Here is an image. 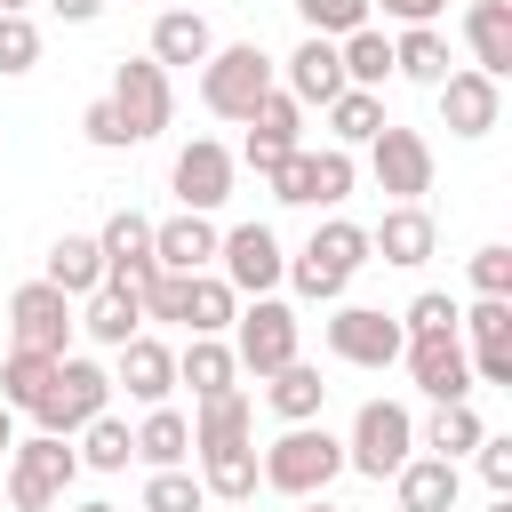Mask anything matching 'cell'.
I'll list each match as a JSON object with an SVG mask.
<instances>
[{"instance_id": "obj_16", "label": "cell", "mask_w": 512, "mask_h": 512, "mask_svg": "<svg viewBox=\"0 0 512 512\" xmlns=\"http://www.w3.org/2000/svg\"><path fill=\"white\" fill-rule=\"evenodd\" d=\"M432 96H440L448 136H488V128L504 120V80H488V72H472V64H464V72H448Z\"/></svg>"}, {"instance_id": "obj_15", "label": "cell", "mask_w": 512, "mask_h": 512, "mask_svg": "<svg viewBox=\"0 0 512 512\" xmlns=\"http://www.w3.org/2000/svg\"><path fill=\"white\" fill-rule=\"evenodd\" d=\"M408 376L424 400H472V360H464V336H408L400 344Z\"/></svg>"}, {"instance_id": "obj_33", "label": "cell", "mask_w": 512, "mask_h": 512, "mask_svg": "<svg viewBox=\"0 0 512 512\" xmlns=\"http://www.w3.org/2000/svg\"><path fill=\"white\" fill-rule=\"evenodd\" d=\"M480 416H472V400H432V424L416 432V448H432V456H472L480 448Z\"/></svg>"}, {"instance_id": "obj_36", "label": "cell", "mask_w": 512, "mask_h": 512, "mask_svg": "<svg viewBox=\"0 0 512 512\" xmlns=\"http://www.w3.org/2000/svg\"><path fill=\"white\" fill-rule=\"evenodd\" d=\"M336 64H344V88H384V72H392V40H384L376 24H360V32L336 40Z\"/></svg>"}, {"instance_id": "obj_35", "label": "cell", "mask_w": 512, "mask_h": 512, "mask_svg": "<svg viewBox=\"0 0 512 512\" xmlns=\"http://www.w3.org/2000/svg\"><path fill=\"white\" fill-rule=\"evenodd\" d=\"M136 456L160 472V464H184L192 456V416H176L168 400L160 408H144V424H136Z\"/></svg>"}, {"instance_id": "obj_10", "label": "cell", "mask_w": 512, "mask_h": 512, "mask_svg": "<svg viewBox=\"0 0 512 512\" xmlns=\"http://www.w3.org/2000/svg\"><path fill=\"white\" fill-rule=\"evenodd\" d=\"M8 328H16V344H24V352H48V360H64V352H72V328H80V312H72V296H64L56 280H24V288L8 296Z\"/></svg>"}, {"instance_id": "obj_47", "label": "cell", "mask_w": 512, "mask_h": 512, "mask_svg": "<svg viewBox=\"0 0 512 512\" xmlns=\"http://www.w3.org/2000/svg\"><path fill=\"white\" fill-rule=\"evenodd\" d=\"M368 8H384L392 24H440V8H448V0H368Z\"/></svg>"}, {"instance_id": "obj_14", "label": "cell", "mask_w": 512, "mask_h": 512, "mask_svg": "<svg viewBox=\"0 0 512 512\" xmlns=\"http://www.w3.org/2000/svg\"><path fill=\"white\" fill-rule=\"evenodd\" d=\"M232 168H240V160H232L216 136H192V144L176 152V176H168V184H176V200H184V208L216 216V208L232 200Z\"/></svg>"}, {"instance_id": "obj_29", "label": "cell", "mask_w": 512, "mask_h": 512, "mask_svg": "<svg viewBox=\"0 0 512 512\" xmlns=\"http://www.w3.org/2000/svg\"><path fill=\"white\" fill-rule=\"evenodd\" d=\"M232 376H240V360H232V344H224V336H192V344L176 352V384H192V400L232 392Z\"/></svg>"}, {"instance_id": "obj_43", "label": "cell", "mask_w": 512, "mask_h": 512, "mask_svg": "<svg viewBox=\"0 0 512 512\" xmlns=\"http://www.w3.org/2000/svg\"><path fill=\"white\" fill-rule=\"evenodd\" d=\"M456 312H464L456 296H440V288H424V296H416V304L400 312V328H408V336H456Z\"/></svg>"}, {"instance_id": "obj_2", "label": "cell", "mask_w": 512, "mask_h": 512, "mask_svg": "<svg viewBox=\"0 0 512 512\" xmlns=\"http://www.w3.org/2000/svg\"><path fill=\"white\" fill-rule=\"evenodd\" d=\"M256 464H264V488L272 496H296L304 504V496H328V480L344 472V440L328 424H288Z\"/></svg>"}, {"instance_id": "obj_12", "label": "cell", "mask_w": 512, "mask_h": 512, "mask_svg": "<svg viewBox=\"0 0 512 512\" xmlns=\"http://www.w3.org/2000/svg\"><path fill=\"white\" fill-rule=\"evenodd\" d=\"M368 176H376V192H392V200H424V192H432V144H424L416 128L384 120V128L368 136Z\"/></svg>"}, {"instance_id": "obj_52", "label": "cell", "mask_w": 512, "mask_h": 512, "mask_svg": "<svg viewBox=\"0 0 512 512\" xmlns=\"http://www.w3.org/2000/svg\"><path fill=\"white\" fill-rule=\"evenodd\" d=\"M304 512H336V504H328V496H304Z\"/></svg>"}, {"instance_id": "obj_5", "label": "cell", "mask_w": 512, "mask_h": 512, "mask_svg": "<svg viewBox=\"0 0 512 512\" xmlns=\"http://www.w3.org/2000/svg\"><path fill=\"white\" fill-rule=\"evenodd\" d=\"M272 72H280V64H272L256 40L208 48V64H200V104H208L216 120H248V112H256V96H264V88H280Z\"/></svg>"}, {"instance_id": "obj_44", "label": "cell", "mask_w": 512, "mask_h": 512, "mask_svg": "<svg viewBox=\"0 0 512 512\" xmlns=\"http://www.w3.org/2000/svg\"><path fill=\"white\" fill-rule=\"evenodd\" d=\"M472 288H480V296H512V248H504V240H488V248L472 256Z\"/></svg>"}, {"instance_id": "obj_26", "label": "cell", "mask_w": 512, "mask_h": 512, "mask_svg": "<svg viewBox=\"0 0 512 512\" xmlns=\"http://www.w3.org/2000/svg\"><path fill=\"white\" fill-rule=\"evenodd\" d=\"M80 328H88V344H104V352H120L136 328H144V304H136V288H88V304H80Z\"/></svg>"}, {"instance_id": "obj_25", "label": "cell", "mask_w": 512, "mask_h": 512, "mask_svg": "<svg viewBox=\"0 0 512 512\" xmlns=\"http://www.w3.org/2000/svg\"><path fill=\"white\" fill-rule=\"evenodd\" d=\"M208 48H216V32H208V16L200 8H160L152 16V64H208Z\"/></svg>"}, {"instance_id": "obj_48", "label": "cell", "mask_w": 512, "mask_h": 512, "mask_svg": "<svg viewBox=\"0 0 512 512\" xmlns=\"http://www.w3.org/2000/svg\"><path fill=\"white\" fill-rule=\"evenodd\" d=\"M48 8H56L64 24H96V16H104V0H48Z\"/></svg>"}, {"instance_id": "obj_6", "label": "cell", "mask_w": 512, "mask_h": 512, "mask_svg": "<svg viewBox=\"0 0 512 512\" xmlns=\"http://www.w3.org/2000/svg\"><path fill=\"white\" fill-rule=\"evenodd\" d=\"M408 456H416V416H408L400 400H360L352 440H344V464H352L360 480H392Z\"/></svg>"}, {"instance_id": "obj_13", "label": "cell", "mask_w": 512, "mask_h": 512, "mask_svg": "<svg viewBox=\"0 0 512 512\" xmlns=\"http://www.w3.org/2000/svg\"><path fill=\"white\" fill-rule=\"evenodd\" d=\"M216 264H224L232 296H272V288H280V272H288V256H280L272 224H232V232L216 240Z\"/></svg>"}, {"instance_id": "obj_45", "label": "cell", "mask_w": 512, "mask_h": 512, "mask_svg": "<svg viewBox=\"0 0 512 512\" xmlns=\"http://www.w3.org/2000/svg\"><path fill=\"white\" fill-rule=\"evenodd\" d=\"M80 128H88V144H96V152H120V144H128V120L112 112V96H96V104L80 112Z\"/></svg>"}, {"instance_id": "obj_39", "label": "cell", "mask_w": 512, "mask_h": 512, "mask_svg": "<svg viewBox=\"0 0 512 512\" xmlns=\"http://www.w3.org/2000/svg\"><path fill=\"white\" fill-rule=\"evenodd\" d=\"M48 368H56L48 352H24V344H16V352L0 360V400H8V408H32L40 384H48Z\"/></svg>"}, {"instance_id": "obj_3", "label": "cell", "mask_w": 512, "mask_h": 512, "mask_svg": "<svg viewBox=\"0 0 512 512\" xmlns=\"http://www.w3.org/2000/svg\"><path fill=\"white\" fill-rule=\"evenodd\" d=\"M104 408H112V368H96L88 352H64L24 416H32L40 432H64V440H72V432H80L88 416H104Z\"/></svg>"}, {"instance_id": "obj_31", "label": "cell", "mask_w": 512, "mask_h": 512, "mask_svg": "<svg viewBox=\"0 0 512 512\" xmlns=\"http://www.w3.org/2000/svg\"><path fill=\"white\" fill-rule=\"evenodd\" d=\"M248 432H256V400L240 384L200 400V416H192V448H224V440H248Z\"/></svg>"}, {"instance_id": "obj_24", "label": "cell", "mask_w": 512, "mask_h": 512, "mask_svg": "<svg viewBox=\"0 0 512 512\" xmlns=\"http://www.w3.org/2000/svg\"><path fill=\"white\" fill-rule=\"evenodd\" d=\"M464 40H472V72L504 80L512 72V0H472L464 8Z\"/></svg>"}, {"instance_id": "obj_41", "label": "cell", "mask_w": 512, "mask_h": 512, "mask_svg": "<svg viewBox=\"0 0 512 512\" xmlns=\"http://www.w3.org/2000/svg\"><path fill=\"white\" fill-rule=\"evenodd\" d=\"M456 336H472V344H512V296H480L472 312H456Z\"/></svg>"}, {"instance_id": "obj_18", "label": "cell", "mask_w": 512, "mask_h": 512, "mask_svg": "<svg viewBox=\"0 0 512 512\" xmlns=\"http://www.w3.org/2000/svg\"><path fill=\"white\" fill-rule=\"evenodd\" d=\"M432 216H424V200H392L376 224H368V256H384V264H400V272H416L424 256H432Z\"/></svg>"}, {"instance_id": "obj_40", "label": "cell", "mask_w": 512, "mask_h": 512, "mask_svg": "<svg viewBox=\"0 0 512 512\" xmlns=\"http://www.w3.org/2000/svg\"><path fill=\"white\" fill-rule=\"evenodd\" d=\"M296 16H304V32L344 40V32H360V24H368V0H296Z\"/></svg>"}, {"instance_id": "obj_1", "label": "cell", "mask_w": 512, "mask_h": 512, "mask_svg": "<svg viewBox=\"0 0 512 512\" xmlns=\"http://www.w3.org/2000/svg\"><path fill=\"white\" fill-rule=\"evenodd\" d=\"M368 264V224H344V216H328L296 256H288V288L304 296V304H344V288H352V272Z\"/></svg>"}, {"instance_id": "obj_46", "label": "cell", "mask_w": 512, "mask_h": 512, "mask_svg": "<svg viewBox=\"0 0 512 512\" xmlns=\"http://www.w3.org/2000/svg\"><path fill=\"white\" fill-rule=\"evenodd\" d=\"M472 456H480V480L504 496V488H512V432H480V448H472Z\"/></svg>"}, {"instance_id": "obj_51", "label": "cell", "mask_w": 512, "mask_h": 512, "mask_svg": "<svg viewBox=\"0 0 512 512\" xmlns=\"http://www.w3.org/2000/svg\"><path fill=\"white\" fill-rule=\"evenodd\" d=\"M24 8H32V0H0V16H24Z\"/></svg>"}, {"instance_id": "obj_27", "label": "cell", "mask_w": 512, "mask_h": 512, "mask_svg": "<svg viewBox=\"0 0 512 512\" xmlns=\"http://www.w3.org/2000/svg\"><path fill=\"white\" fill-rule=\"evenodd\" d=\"M264 408H272L280 424H312V416L328 408V384H320V368H312V360H288V368H272V376H264Z\"/></svg>"}, {"instance_id": "obj_42", "label": "cell", "mask_w": 512, "mask_h": 512, "mask_svg": "<svg viewBox=\"0 0 512 512\" xmlns=\"http://www.w3.org/2000/svg\"><path fill=\"white\" fill-rule=\"evenodd\" d=\"M32 64H40V24L32 16H0V80H16Z\"/></svg>"}, {"instance_id": "obj_8", "label": "cell", "mask_w": 512, "mask_h": 512, "mask_svg": "<svg viewBox=\"0 0 512 512\" xmlns=\"http://www.w3.org/2000/svg\"><path fill=\"white\" fill-rule=\"evenodd\" d=\"M112 112L128 120V144L160 136V128H168V112H176L168 64H152V56H120V64H112Z\"/></svg>"}, {"instance_id": "obj_9", "label": "cell", "mask_w": 512, "mask_h": 512, "mask_svg": "<svg viewBox=\"0 0 512 512\" xmlns=\"http://www.w3.org/2000/svg\"><path fill=\"white\" fill-rule=\"evenodd\" d=\"M264 184H272V200H288V208H336V200L352 192V152H344V144H328V152H304V144H296Z\"/></svg>"}, {"instance_id": "obj_37", "label": "cell", "mask_w": 512, "mask_h": 512, "mask_svg": "<svg viewBox=\"0 0 512 512\" xmlns=\"http://www.w3.org/2000/svg\"><path fill=\"white\" fill-rule=\"evenodd\" d=\"M320 112H328V136H336L344 152H352V144H368V136L384 128V96H376V88H344V96H328Z\"/></svg>"}, {"instance_id": "obj_38", "label": "cell", "mask_w": 512, "mask_h": 512, "mask_svg": "<svg viewBox=\"0 0 512 512\" xmlns=\"http://www.w3.org/2000/svg\"><path fill=\"white\" fill-rule=\"evenodd\" d=\"M144 512H208V488H200V472H184V464H160V472L144 480Z\"/></svg>"}, {"instance_id": "obj_49", "label": "cell", "mask_w": 512, "mask_h": 512, "mask_svg": "<svg viewBox=\"0 0 512 512\" xmlns=\"http://www.w3.org/2000/svg\"><path fill=\"white\" fill-rule=\"evenodd\" d=\"M8 448H16V408L0 400V456H8Z\"/></svg>"}, {"instance_id": "obj_53", "label": "cell", "mask_w": 512, "mask_h": 512, "mask_svg": "<svg viewBox=\"0 0 512 512\" xmlns=\"http://www.w3.org/2000/svg\"><path fill=\"white\" fill-rule=\"evenodd\" d=\"M488 512H512V488H504V496H496V504H488Z\"/></svg>"}, {"instance_id": "obj_34", "label": "cell", "mask_w": 512, "mask_h": 512, "mask_svg": "<svg viewBox=\"0 0 512 512\" xmlns=\"http://www.w3.org/2000/svg\"><path fill=\"white\" fill-rule=\"evenodd\" d=\"M72 440H80V472H128V456H136V432H128L112 408H104V416H88Z\"/></svg>"}, {"instance_id": "obj_30", "label": "cell", "mask_w": 512, "mask_h": 512, "mask_svg": "<svg viewBox=\"0 0 512 512\" xmlns=\"http://www.w3.org/2000/svg\"><path fill=\"white\" fill-rule=\"evenodd\" d=\"M392 72L440 88V80L456 72V64H448V32H440V24H400V40H392Z\"/></svg>"}, {"instance_id": "obj_50", "label": "cell", "mask_w": 512, "mask_h": 512, "mask_svg": "<svg viewBox=\"0 0 512 512\" xmlns=\"http://www.w3.org/2000/svg\"><path fill=\"white\" fill-rule=\"evenodd\" d=\"M72 512H120V504H104V496H88V504H72Z\"/></svg>"}, {"instance_id": "obj_17", "label": "cell", "mask_w": 512, "mask_h": 512, "mask_svg": "<svg viewBox=\"0 0 512 512\" xmlns=\"http://www.w3.org/2000/svg\"><path fill=\"white\" fill-rule=\"evenodd\" d=\"M96 248H104V280L112 288H144L160 272L152 264V216H136V208H112L104 232H96Z\"/></svg>"}, {"instance_id": "obj_23", "label": "cell", "mask_w": 512, "mask_h": 512, "mask_svg": "<svg viewBox=\"0 0 512 512\" xmlns=\"http://www.w3.org/2000/svg\"><path fill=\"white\" fill-rule=\"evenodd\" d=\"M280 72H288L280 88H288L296 104H328V96H344V64H336V40H320V32H304V40H296V56H288Z\"/></svg>"}, {"instance_id": "obj_11", "label": "cell", "mask_w": 512, "mask_h": 512, "mask_svg": "<svg viewBox=\"0 0 512 512\" xmlns=\"http://www.w3.org/2000/svg\"><path fill=\"white\" fill-rule=\"evenodd\" d=\"M400 344H408L400 312H376V304H336V312H328V352H336L344 368H392Z\"/></svg>"}, {"instance_id": "obj_28", "label": "cell", "mask_w": 512, "mask_h": 512, "mask_svg": "<svg viewBox=\"0 0 512 512\" xmlns=\"http://www.w3.org/2000/svg\"><path fill=\"white\" fill-rule=\"evenodd\" d=\"M40 280H56L72 304L88 296V288H104V248H96V232H64L56 248H48V272Z\"/></svg>"}, {"instance_id": "obj_4", "label": "cell", "mask_w": 512, "mask_h": 512, "mask_svg": "<svg viewBox=\"0 0 512 512\" xmlns=\"http://www.w3.org/2000/svg\"><path fill=\"white\" fill-rule=\"evenodd\" d=\"M72 480H80V448H72L64 432H32V440L8 448V504H16V512H48V504H64Z\"/></svg>"}, {"instance_id": "obj_22", "label": "cell", "mask_w": 512, "mask_h": 512, "mask_svg": "<svg viewBox=\"0 0 512 512\" xmlns=\"http://www.w3.org/2000/svg\"><path fill=\"white\" fill-rule=\"evenodd\" d=\"M200 456V488L224 496V504H248L264 488V464H256V432L248 440H224V448H192Z\"/></svg>"}, {"instance_id": "obj_32", "label": "cell", "mask_w": 512, "mask_h": 512, "mask_svg": "<svg viewBox=\"0 0 512 512\" xmlns=\"http://www.w3.org/2000/svg\"><path fill=\"white\" fill-rule=\"evenodd\" d=\"M232 312H240L232 280H224V272H192V288H184V328H192V336H224Z\"/></svg>"}, {"instance_id": "obj_20", "label": "cell", "mask_w": 512, "mask_h": 512, "mask_svg": "<svg viewBox=\"0 0 512 512\" xmlns=\"http://www.w3.org/2000/svg\"><path fill=\"white\" fill-rule=\"evenodd\" d=\"M456 488H464L456 456H432V448L392 472V504H400V512H456Z\"/></svg>"}, {"instance_id": "obj_19", "label": "cell", "mask_w": 512, "mask_h": 512, "mask_svg": "<svg viewBox=\"0 0 512 512\" xmlns=\"http://www.w3.org/2000/svg\"><path fill=\"white\" fill-rule=\"evenodd\" d=\"M112 392H128V400H144V408H160L168 392H176V352L160 344V336H128L120 344V368H112Z\"/></svg>"}, {"instance_id": "obj_7", "label": "cell", "mask_w": 512, "mask_h": 512, "mask_svg": "<svg viewBox=\"0 0 512 512\" xmlns=\"http://www.w3.org/2000/svg\"><path fill=\"white\" fill-rule=\"evenodd\" d=\"M296 344H304V320H296L280 296H248V304L232 312V360H240L248 376L288 368V360H296Z\"/></svg>"}, {"instance_id": "obj_21", "label": "cell", "mask_w": 512, "mask_h": 512, "mask_svg": "<svg viewBox=\"0 0 512 512\" xmlns=\"http://www.w3.org/2000/svg\"><path fill=\"white\" fill-rule=\"evenodd\" d=\"M216 224L200 216V208H184V216H168V224H152V264L160 272H208L216 264Z\"/></svg>"}]
</instances>
